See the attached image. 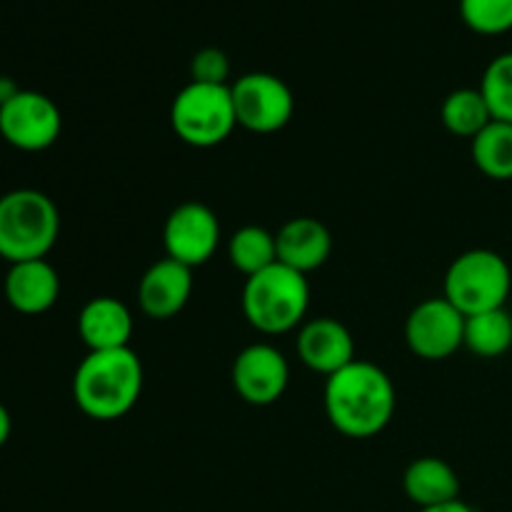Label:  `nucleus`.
Returning a JSON list of instances; mask_svg holds the SVG:
<instances>
[{
    "label": "nucleus",
    "instance_id": "22",
    "mask_svg": "<svg viewBox=\"0 0 512 512\" xmlns=\"http://www.w3.org/2000/svg\"><path fill=\"white\" fill-rule=\"evenodd\" d=\"M480 93L488 103L493 120L512 123V53H503L485 68Z\"/></svg>",
    "mask_w": 512,
    "mask_h": 512
},
{
    "label": "nucleus",
    "instance_id": "21",
    "mask_svg": "<svg viewBox=\"0 0 512 512\" xmlns=\"http://www.w3.org/2000/svg\"><path fill=\"white\" fill-rule=\"evenodd\" d=\"M473 160L483 175L493 180H512V123L493 120L473 138Z\"/></svg>",
    "mask_w": 512,
    "mask_h": 512
},
{
    "label": "nucleus",
    "instance_id": "11",
    "mask_svg": "<svg viewBox=\"0 0 512 512\" xmlns=\"http://www.w3.org/2000/svg\"><path fill=\"white\" fill-rule=\"evenodd\" d=\"M290 383V365L278 348L255 343L240 350L233 363V388L240 398L255 408L278 403Z\"/></svg>",
    "mask_w": 512,
    "mask_h": 512
},
{
    "label": "nucleus",
    "instance_id": "13",
    "mask_svg": "<svg viewBox=\"0 0 512 512\" xmlns=\"http://www.w3.org/2000/svg\"><path fill=\"white\" fill-rule=\"evenodd\" d=\"M298 358L315 373L330 378L355 358V340L350 330L335 318H315L300 325Z\"/></svg>",
    "mask_w": 512,
    "mask_h": 512
},
{
    "label": "nucleus",
    "instance_id": "1",
    "mask_svg": "<svg viewBox=\"0 0 512 512\" xmlns=\"http://www.w3.org/2000/svg\"><path fill=\"white\" fill-rule=\"evenodd\" d=\"M398 408V393L383 368L353 360L325 380V415L345 438H373L383 433Z\"/></svg>",
    "mask_w": 512,
    "mask_h": 512
},
{
    "label": "nucleus",
    "instance_id": "2",
    "mask_svg": "<svg viewBox=\"0 0 512 512\" xmlns=\"http://www.w3.org/2000/svg\"><path fill=\"white\" fill-rule=\"evenodd\" d=\"M143 363L133 348L88 353L73 375V400L98 423L125 418L143 395Z\"/></svg>",
    "mask_w": 512,
    "mask_h": 512
},
{
    "label": "nucleus",
    "instance_id": "12",
    "mask_svg": "<svg viewBox=\"0 0 512 512\" xmlns=\"http://www.w3.org/2000/svg\"><path fill=\"white\" fill-rule=\"evenodd\" d=\"M193 268L163 258L150 265L138 285V303L148 318L170 320L188 305L193 295Z\"/></svg>",
    "mask_w": 512,
    "mask_h": 512
},
{
    "label": "nucleus",
    "instance_id": "19",
    "mask_svg": "<svg viewBox=\"0 0 512 512\" xmlns=\"http://www.w3.org/2000/svg\"><path fill=\"white\" fill-rule=\"evenodd\" d=\"M465 348L478 358H500L512 348V315L505 308L465 318Z\"/></svg>",
    "mask_w": 512,
    "mask_h": 512
},
{
    "label": "nucleus",
    "instance_id": "17",
    "mask_svg": "<svg viewBox=\"0 0 512 512\" xmlns=\"http://www.w3.org/2000/svg\"><path fill=\"white\" fill-rule=\"evenodd\" d=\"M403 490L420 510L460 500V478L443 458H418L403 475Z\"/></svg>",
    "mask_w": 512,
    "mask_h": 512
},
{
    "label": "nucleus",
    "instance_id": "27",
    "mask_svg": "<svg viewBox=\"0 0 512 512\" xmlns=\"http://www.w3.org/2000/svg\"><path fill=\"white\" fill-rule=\"evenodd\" d=\"M18 90L20 88L13 83V80H10V78H0V105H3L5 100L13 98V95L18 93Z\"/></svg>",
    "mask_w": 512,
    "mask_h": 512
},
{
    "label": "nucleus",
    "instance_id": "15",
    "mask_svg": "<svg viewBox=\"0 0 512 512\" xmlns=\"http://www.w3.org/2000/svg\"><path fill=\"white\" fill-rule=\"evenodd\" d=\"M78 333L88 353L130 348L133 338V313L118 298L100 295L88 300L78 315Z\"/></svg>",
    "mask_w": 512,
    "mask_h": 512
},
{
    "label": "nucleus",
    "instance_id": "26",
    "mask_svg": "<svg viewBox=\"0 0 512 512\" xmlns=\"http://www.w3.org/2000/svg\"><path fill=\"white\" fill-rule=\"evenodd\" d=\"M420 512H475L470 505H465L463 500H453V503H445V505H435V508H425Z\"/></svg>",
    "mask_w": 512,
    "mask_h": 512
},
{
    "label": "nucleus",
    "instance_id": "7",
    "mask_svg": "<svg viewBox=\"0 0 512 512\" xmlns=\"http://www.w3.org/2000/svg\"><path fill=\"white\" fill-rule=\"evenodd\" d=\"M235 118L250 133H278L293 120L295 95L283 78L273 73H245L230 85Z\"/></svg>",
    "mask_w": 512,
    "mask_h": 512
},
{
    "label": "nucleus",
    "instance_id": "6",
    "mask_svg": "<svg viewBox=\"0 0 512 512\" xmlns=\"http://www.w3.org/2000/svg\"><path fill=\"white\" fill-rule=\"evenodd\" d=\"M170 125L173 133L193 148H215L225 143L238 128L230 85L190 80L170 105Z\"/></svg>",
    "mask_w": 512,
    "mask_h": 512
},
{
    "label": "nucleus",
    "instance_id": "3",
    "mask_svg": "<svg viewBox=\"0 0 512 512\" xmlns=\"http://www.w3.org/2000/svg\"><path fill=\"white\" fill-rule=\"evenodd\" d=\"M243 315L258 333H290L305 323L310 308L308 275L275 263L245 278Z\"/></svg>",
    "mask_w": 512,
    "mask_h": 512
},
{
    "label": "nucleus",
    "instance_id": "8",
    "mask_svg": "<svg viewBox=\"0 0 512 512\" xmlns=\"http://www.w3.org/2000/svg\"><path fill=\"white\" fill-rule=\"evenodd\" d=\"M405 343L418 358L438 363L465 348V315L448 298H428L410 310Z\"/></svg>",
    "mask_w": 512,
    "mask_h": 512
},
{
    "label": "nucleus",
    "instance_id": "20",
    "mask_svg": "<svg viewBox=\"0 0 512 512\" xmlns=\"http://www.w3.org/2000/svg\"><path fill=\"white\" fill-rule=\"evenodd\" d=\"M228 258L235 270L250 278L260 270L278 263V243L275 233L260 228V225H245L235 230L228 240Z\"/></svg>",
    "mask_w": 512,
    "mask_h": 512
},
{
    "label": "nucleus",
    "instance_id": "25",
    "mask_svg": "<svg viewBox=\"0 0 512 512\" xmlns=\"http://www.w3.org/2000/svg\"><path fill=\"white\" fill-rule=\"evenodd\" d=\"M10 433H13V418H10L8 408H5V405L0 403V448H3V445L8 443Z\"/></svg>",
    "mask_w": 512,
    "mask_h": 512
},
{
    "label": "nucleus",
    "instance_id": "24",
    "mask_svg": "<svg viewBox=\"0 0 512 512\" xmlns=\"http://www.w3.org/2000/svg\"><path fill=\"white\" fill-rule=\"evenodd\" d=\"M230 60L220 48H203L190 60V78L193 83L228 85Z\"/></svg>",
    "mask_w": 512,
    "mask_h": 512
},
{
    "label": "nucleus",
    "instance_id": "23",
    "mask_svg": "<svg viewBox=\"0 0 512 512\" xmlns=\"http://www.w3.org/2000/svg\"><path fill=\"white\" fill-rule=\"evenodd\" d=\"M460 18L480 35L512 30V0H460Z\"/></svg>",
    "mask_w": 512,
    "mask_h": 512
},
{
    "label": "nucleus",
    "instance_id": "16",
    "mask_svg": "<svg viewBox=\"0 0 512 512\" xmlns=\"http://www.w3.org/2000/svg\"><path fill=\"white\" fill-rule=\"evenodd\" d=\"M278 263L308 275L323 268L333 253V235L318 218H293L275 233Z\"/></svg>",
    "mask_w": 512,
    "mask_h": 512
},
{
    "label": "nucleus",
    "instance_id": "14",
    "mask_svg": "<svg viewBox=\"0 0 512 512\" xmlns=\"http://www.w3.org/2000/svg\"><path fill=\"white\" fill-rule=\"evenodd\" d=\"M60 275L45 258L10 265L5 275V300L23 315H43L58 303Z\"/></svg>",
    "mask_w": 512,
    "mask_h": 512
},
{
    "label": "nucleus",
    "instance_id": "10",
    "mask_svg": "<svg viewBox=\"0 0 512 512\" xmlns=\"http://www.w3.org/2000/svg\"><path fill=\"white\" fill-rule=\"evenodd\" d=\"M163 245L165 258L178 260L188 268H200L218 253V215L208 205L195 203V200L178 205L165 220Z\"/></svg>",
    "mask_w": 512,
    "mask_h": 512
},
{
    "label": "nucleus",
    "instance_id": "5",
    "mask_svg": "<svg viewBox=\"0 0 512 512\" xmlns=\"http://www.w3.org/2000/svg\"><path fill=\"white\" fill-rule=\"evenodd\" d=\"M512 288L510 265L495 250H468L450 263L445 273L443 298L465 318L505 308Z\"/></svg>",
    "mask_w": 512,
    "mask_h": 512
},
{
    "label": "nucleus",
    "instance_id": "4",
    "mask_svg": "<svg viewBox=\"0 0 512 512\" xmlns=\"http://www.w3.org/2000/svg\"><path fill=\"white\" fill-rule=\"evenodd\" d=\"M58 235V205L45 193L20 188L0 198V258L10 265L45 258Z\"/></svg>",
    "mask_w": 512,
    "mask_h": 512
},
{
    "label": "nucleus",
    "instance_id": "9",
    "mask_svg": "<svg viewBox=\"0 0 512 512\" xmlns=\"http://www.w3.org/2000/svg\"><path fill=\"white\" fill-rule=\"evenodd\" d=\"M63 130L58 105L35 90H18L0 105V135L5 143L25 153H40L55 145Z\"/></svg>",
    "mask_w": 512,
    "mask_h": 512
},
{
    "label": "nucleus",
    "instance_id": "18",
    "mask_svg": "<svg viewBox=\"0 0 512 512\" xmlns=\"http://www.w3.org/2000/svg\"><path fill=\"white\" fill-rule=\"evenodd\" d=\"M440 120L453 135L473 140L493 123V113H490L480 88H458L445 98L443 108H440Z\"/></svg>",
    "mask_w": 512,
    "mask_h": 512
}]
</instances>
